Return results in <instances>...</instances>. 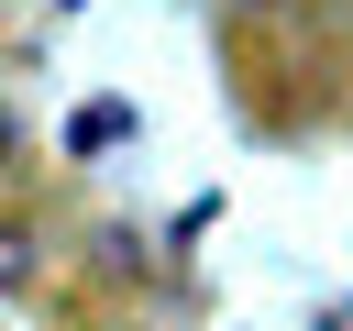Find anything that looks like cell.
<instances>
[{"instance_id":"1","label":"cell","mask_w":353,"mask_h":331,"mask_svg":"<svg viewBox=\"0 0 353 331\" xmlns=\"http://www.w3.org/2000/svg\"><path fill=\"white\" fill-rule=\"evenodd\" d=\"M33 276V221H0V287Z\"/></svg>"},{"instance_id":"2","label":"cell","mask_w":353,"mask_h":331,"mask_svg":"<svg viewBox=\"0 0 353 331\" xmlns=\"http://www.w3.org/2000/svg\"><path fill=\"white\" fill-rule=\"evenodd\" d=\"M22 154H33V132H22V110H11V99H0V188H11V177H22Z\"/></svg>"}]
</instances>
